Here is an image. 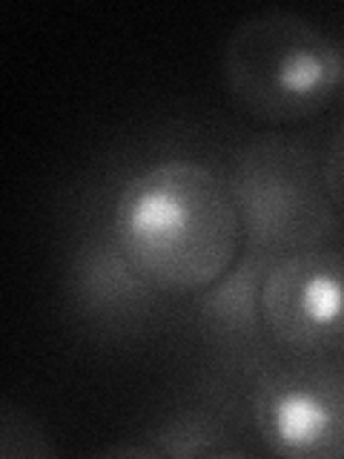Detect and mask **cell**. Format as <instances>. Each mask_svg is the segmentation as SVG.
Instances as JSON below:
<instances>
[{
  "label": "cell",
  "mask_w": 344,
  "mask_h": 459,
  "mask_svg": "<svg viewBox=\"0 0 344 459\" xmlns=\"http://www.w3.org/2000/svg\"><path fill=\"white\" fill-rule=\"evenodd\" d=\"M126 262L158 293H204L238 262L244 227L229 184L207 164L167 158L129 178L112 207Z\"/></svg>",
  "instance_id": "1"
},
{
  "label": "cell",
  "mask_w": 344,
  "mask_h": 459,
  "mask_svg": "<svg viewBox=\"0 0 344 459\" xmlns=\"http://www.w3.org/2000/svg\"><path fill=\"white\" fill-rule=\"evenodd\" d=\"M229 100L253 121H313L341 95L344 49L296 12H258L236 23L221 52Z\"/></svg>",
  "instance_id": "2"
},
{
  "label": "cell",
  "mask_w": 344,
  "mask_h": 459,
  "mask_svg": "<svg viewBox=\"0 0 344 459\" xmlns=\"http://www.w3.org/2000/svg\"><path fill=\"white\" fill-rule=\"evenodd\" d=\"M229 190L250 247L287 255L327 244L339 210L324 181L322 158L290 135H262L236 152Z\"/></svg>",
  "instance_id": "3"
},
{
  "label": "cell",
  "mask_w": 344,
  "mask_h": 459,
  "mask_svg": "<svg viewBox=\"0 0 344 459\" xmlns=\"http://www.w3.org/2000/svg\"><path fill=\"white\" fill-rule=\"evenodd\" d=\"M264 448L287 459H344V356L293 353L262 370L250 396Z\"/></svg>",
  "instance_id": "4"
},
{
  "label": "cell",
  "mask_w": 344,
  "mask_h": 459,
  "mask_svg": "<svg viewBox=\"0 0 344 459\" xmlns=\"http://www.w3.org/2000/svg\"><path fill=\"white\" fill-rule=\"evenodd\" d=\"M262 322L290 353L344 356V253L319 244L279 255L262 287Z\"/></svg>",
  "instance_id": "5"
},
{
  "label": "cell",
  "mask_w": 344,
  "mask_h": 459,
  "mask_svg": "<svg viewBox=\"0 0 344 459\" xmlns=\"http://www.w3.org/2000/svg\"><path fill=\"white\" fill-rule=\"evenodd\" d=\"M72 287L86 313H115V319L141 310L143 301L158 293L126 262L112 227L81 244L72 264Z\"/></svg>",
  "instance_id": "6"
},
{
  "label": "cell",
  "mask_w": 344,
  "mask_h": 459,
  "mask_svg": "<svg viewBox=\"0 0 344 459\" xmlns=\"http://www.w3.org/2000/svg\"><path fill=\"white\" fill-rule=\"evenodd\" d=\"M279 255L250 247L247 255L229 267L224 276L210 284L198 299V313L215 336L221 339H247L264 330L262 322V287L270 264ZM267 333V330H264Z\"/></svg>",
  "instance_id": "7"
},
{
  "label": "cell",
  "mask_w": 344,
  "mask_h": 459,
  "mask_svg": "<svg viewBox=\"0 0 344 459\" xmlns=\"http://www.w3.org/2000/svg\"><path fill=\"white\" fill-rule=\"evenodd\" d=\"M158 456H227L233 448L227 445L224 430L210 416L184 413L178 420L161 425L158 437H150Z\"/></svg>",
  "instance_id": "8"
},
{
  "label": "cell",
  "mask_w": 344,
  "mask_h": 459,
  "mask_svg": "<svg viewBox=\"0 0 344 459\" xmlns=\"http://www.w3.org/2000/svg\"><path fill=\"white\" fill-rule=\"evenodd\" d=\"M322 167H324V181H327L330 198H333L336 210L344 212V121L336 126V133L330 135Z\"/></svg>",
  "instance_id": "9"
},
{
  "label": "cell",
  "mask_w": 344,
  "mask_h": 459,
  "mask_svg": "<svg viewBox=\"0 0 344 459\" xmlns=\"http://www.w3.org/2000/svg\"><path fill=\"white\" fill-rule=\"evenodd\" d=\"M14 416H18L21 430H14L12 422H4V428H0V437H23V456H49V454H55L47 434H43V430L32 420H29L26 413H14Z\"/></svg>",
  "instance_id": "10"
}]
</instances>
